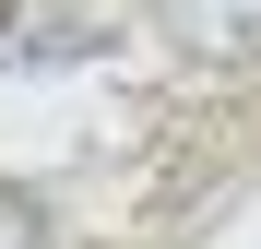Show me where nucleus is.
I'll return each mask as SVG.
<instances>
[{
    "label": "nucleus",
    "instance_id": "1",
    "mask_svg": "<svg viewBox=\"0 0 261 249\" xmlns=\"http://www.w3.org/2000/svg\"><path fill=\"white\" fill-rule=\"evenodd\" d=\"M166 24L178 60H214V71H261V0H143Z\"/></svg>",
    "mask_w": 261,
    "mask_h": 249
},
{
    "label": "nucleus",
    "instance_id": "2",
    "mask_svg": "<svg viewBox=\"0 0 261 249\" xmlns=\"http://www.w3.org/2000/svg\"><path fill=\"white\" fill-rule=\"evenodd\" d=\"M0 249H60V214L36 190H12V178H0Z\"/></svg>",
    "mask_w": 261,
    "mask_h": 249
}]
</instances>
